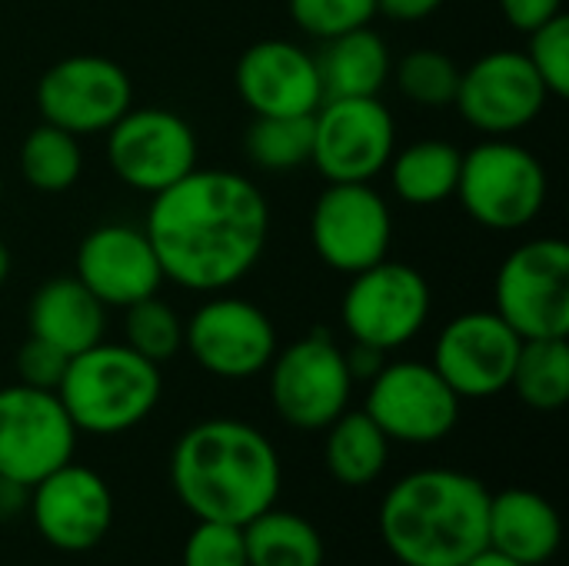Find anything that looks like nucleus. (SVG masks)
I'll list each match as a JSON object with an SVG mask.
<instances>
[{
	"label": "nucleus",
	"instance_id": "25",
	"mask_svg": "<svg viewBox=\"0 0 569 566\" xmlns=\"http://www.w3.org/2000/svg\"><path fill=\"white\" fill-rule=\"evenodd\" d=\"M460 163H463V153L453 143L417 140V143L403 147L400 153L393 150V157L387 163L390 187L410 207H433L457 193Z\"/></svg>",
	"mask_w": 569,
	"mask_h": 566
},
{
	"label": "nucleus",
	"instance_id": "17",
	"mask_svg": "<svg viewBox=\"0 0 569 566\" xmlns=\"http://www.w3.org/2000/svg\"><path fill=\"white\" fill-rule=\"evenodd\" d=\"M520 347L523 340L497 310H470L440 330L433 367L460 400H487L510 390Z\"/></svg>",
	"mask_w": 569,
	"mask_h": 566
},
{
	"label": "nucleus",
	"instance_id": "22",
	"mask_svg": "<svg viewBox=\"0 0 569 566\" xmlns=\"http://www.w3.org/2000/svg\"><path fill=\"white\" fill-rule=\"evenodd\" d=\"M27 327L30 337H40L67 357H77L103 340L107 307L77 277H53L33 290Z\"/></svg>",
	"mask_w": 569,
	"mask_h": 566
},
{
	"label": "nucleus",
	"instance_id": "32",
	"mask_svg": "<svg viewBox=\"0 0 569 566\" xmlns=\"http://www.w3.org/2000/svg\"><path fill=\"white\" fill-rule=\"evenodd\" d=\"M287 7L293 23L317 40L370 27L377 17V0H287Z\"/></svg>",
	"mask_w": 569,
	"mask_h": 566
},
{
	"label": "nucleus",
	"instance_id": "9",
	"mask_svg": "<svg viewBox=\"0 0 569 566\" xmlns=\"http://www.w3.org/2000/svg\"><path fill=\"white\" fill-rule=\"evenodd\" d=\"M397 150V123L380 97H330L313 110L310 163L327 183H370Z\"/></svg>",
	"mask_w": 569,
	"mask_h": 566
},
{
	"label": "nucleus",
	"instance_id": "40",
	"mask_svg": "<svg viewBox=\"0 0 569 566\" xmlns=\"http://www.w3.org/2000/svg\"><path fill=\"white\" fill-rule=\"evenodd\" d=\"M7 277H10V250H7V244L0 240V287H3Z\"/></svg>",
	"mask_w": 569,
	"mask_h": 566
},
{
	"label": "nucleus",
	"instance_id": "12",
	"mask_svg": "<svg viewBox=\"0 0 569 566\" xmlns=\"http://www.w3.org/2000/svg\"><path fill=\"white\" fill-rule=\"evenodd\" d=\"M77 427L53 390L27 384L0 387V477L33 487L57 467L70 464Z\"/></svg>",
	"mask_w": 569,
	"mask_h": 566
},
{
	"label": "nucleus",
	"instance_id": "13",
	"mask_svg": "<svg viewBox=\"0 0 569 566\" xmlns=\"http://www.w3.org/2000/svg\"><path fill=\"white\" fill-rule=\"evenodd\" d=\"M133 107L127 70L103 53H73L47 67L37 83V110L47 123L83 137L107 133Z\"/></svg>",
	"mask_w": 569,
	"mask_h": 566
},
{
	"label": "nucleus",
	"instance_id": "5",
	"mask_svg": "<svg viewBox=\"0 0 569 566\" xmlns=\"http://www.w3.org/2000/svg\"><path fill=\"white\" fill-rule=\"evenodd\" d=\"M453 197L487 230H523L543 214L547 170L527 147L490 137L463 153Z\"/></svg>",
	"mask_w": 569,
	"mask_h": 566
},
{
	"label": "nucleus",
	"instance_id": "16",
	"mask_svg": "<svg viewBox=\"0 0 569 566\" xmlns=\"http://www.w3.org/2000/svg\"><path fill=\"white\" fill-rule=\"evenodd\" d=\"M547 100L550 93L523 50H490L460 70L453 107L473 130L487 137H510L530 127L543 113Z\"/></svg>",
	"mask_w": 569,
	"mask_h": 566
},
{
	"label": "nucleus",
	"instance_id": "38",
	"mask_svg": "<svg viewBox=\"0 0 569 566\" xmlns=\"http://www.w3.org/2000/svg\"><path fill=\"white\" fill-rule=\"evenodd\" d=\"M343 357H347L353 380H373L380 374V367L387 364V354L377 347H367V344H353L350 350H343Z\"/></svg>",
	"mask_w": 569,
	"mask_h": 566
},
{
	"label": "nucleus",
	"instance_id": "18",
	"mask_svg": "<svg viewBox=\"0 0 569 566\" xmlns=\"http://www.w3.org/2000/svg\"><path fill=\"white\" fill-rule=\"evenodd\" d=\"M27 510L37 534L53 550L87 554L110 534L117 507L107 480L97 470L70 460L30 487Z\"/></svg>",
	"mask_w": 569,
	"mask_h": 566
},
{
	"label": "nucleus",
	"instance_id": "8",
	"mask_svg": "<svg viewBox=\"0 0 569 566\" xmlns=\"http://www.w3.org/2000/svg\"><path fill=\"white\" fill-rule=\"evenodd\" d=\"M430 284L417 267L380 260L350 277L340 320L353 344L390 354L420 337L430 320Z\"/></svg>",
	"mask_w": 569,
	"mask_h": 566
},
{
	"label": "nucleus",
	"instance_id": "35",
	"mask_svg": "<svg viewBox=\"0 0 569 566\" xmlns=\"http://www.w3.org/2000/svg\"><path fill=\"white\" fill-rule=\"evenodd\" d=\"M67 364H70V357L40 337H27L23 347L17 350V377H20V384L37 387V390L57 394V387L67 374Z\"/></svg>",
	"mask_w": 569,
	"mask_h": 566
},
{
	"label": "nucleus",
	"instance_id": "31",
	"mask_svg": "<svg viewBox=\"0 0 569 566\" xmlns=\"http://www.w3.org/2000/svg\"><path fill=\"white\" fill-rule=\"evenodd\" d=\"M123 334H127L123 344L130 350H137L140 357L153 360L157 367L167 364V360H173L183 350V320L157 294L127 307Z\"/></svg>",
	"mask_w": 569,
	"mask_h": 566
},
{
	"label": "nucleus",
	"instance_id": "10",
	"mask_svg": "<svg viewBox=\"0 0 569 566\" xmlns=\"http://www.w3.org/2000/svg\"><path fill=\"white\" fill-rule=\"evenodd\" d=\"M197 133L167 107H130L107 130V163L137 193H160L197 170Z\"/></svg>",
	"mask_w": 569,
	"mask_h": 566
},
{
	"label": "nucleus",
	"instance_id": "39",
	"mask_svg": "<svg viewBox=\"0 0 569 566\" xmlns=\"http://www.w3.org/2000/svg\"><path fill=\"white\" fill-rule=\"evenodd\" d=\"M463 566H520L517 560H510V557H503V554H497V550H490V547H483L477 557H470Z\"/></svg>",
	"mask_w": 569,
	"mask_h": 566
},
{
	"label": "nucleus",
	"instance_id": "19",
	"mask_svg": "<svg viewBox=\"0 0 569 566\" xmlns=\"http://www.w3.org/2000/svg\"><path fill=\"white\" fill-rule=\"evenodd\" d=\"M73 277L110 310H127L137 300H147L163 284V267L143 227L130 224H100L93 227L73 260Z\"/></svg>",
	"mask_w": 569,
	"mask_h": 566
},
{
	"label": "nucleus",
	"instance_id": "26",
	"mask_svg": "<svg viewBox=\"0 0 569 566\" xmlns=\"http://www.w3.org/2000/svg\"><path fill=\"white\" fill-rule=\"evenodd\" d=\"M247 566H323L327 550L320 530L293 514L267 507L250 524H243Z\"/></svg>",
	"mask_w": 569,
	"mask_h": 566
},
{
	"label": "nucleus",
	"instance_id": "24",
	"mask_svg": "<svg viewBox=\"0 0 569 566\" xmlns=\"http://www.w3.org/2000/svg\"><path fill=\"white\" fill-rule=\"evenodd\" d=\"M390 460V440L387 434L367 417V410H343L327 427L323 444V464L330 477L343 487H370L380 480Z\"/></svg>",
	"mask_w": 569,
	"mask_h": 566
},
{
	"label": "nucleus",
	"instance_id": "21",
	"mask_svg": "<svg viewBox=\"0 0 569 566\" xmlns=\"http://www.w3.org/2000/svg\"><path fill=\"white\" fill-rule=\"evenodd\" d=\"M563 524L557 507L527 487H510L490 494L487 514V547L517 560L520 566L550 564L560 550Z\"/></svg>",
	"mask_w": 569,
	"mask_h": 566
},
{
	"label": "nucleus",
	"instance_id": "20",
	"mask_svg": "<svg viewBox=\"0 0 569 566\" xmlns=\"http://www.w3.org/2000/svg\"><path fill=\"white\" fill-rule=\"evenodd\" d=\"M233 83L253 117H307L323 103L317 60L293 40L250 43L237 60Z\"/></svg>",
	"mask_w": 569,
	"mask_h": 566
},
{
	"label": "nucleus",
	"instance_id": "27",
	"mask_svg": "<svg viewBox=\"0 0 569 566\" xmlns=\"http://www.w3.org/2000/svg\"><path fill=\"white\" fill-rule=\"evenodd\" d=\"M510 390L540 414L563 410L569 400V344L567 337L523 340Z\"/></svg>",
	"mask_w": 569,
	"mask_h": 566
},
{
	"label": "nucleus",
	"instance_id": "37",
	"mask_svg": "<svg viewBox=\"0 0 569 566\" xmlns=\"http://www.w3.org/2000/svg\"><path fill=\"white\" fill-rule=\"evenodd\" d=\"M440 7H443V0H377V13H383L390 20H400V23L427 20Z\"/></svg>",
	"mask_w": 569,
	"mask_h": 566
},
{
	"label": "nucleus",
	"instance_id": "15",
	"mask_svg": "<svg viewBox=\"0 0 569 566\" xmlns=\"http://www.w3.org/2000/svg\"><path fill=\"white\" fill-rule=\"evenodd\" d=\"M183 347L220 380H247L270 367L277 354L273 320L250 300L210 297L183 324Z\"/></svg>",
	"mask_w": 569,
	"mask_h": 566
},
{
	"label": "nucleus",
	"instance_id": "28",
	"mask_svg": "<svg viewBox=\"0 0 569 566\" xmlns=\"http://www.w3.org/2000/svg\"><path fill=\"white\" fill-rule=\"evenodd\" d=\"M83 170L80 140L53 123L33 127L20 143V173L37 193H67Z\"/></svg>",
	"mask_w": 569,
	"mask_h": 566
},
{
	"label": "nucleus",
	"instance_id": "4",
	"mask_svg": "<svg viewBox=\"0 0 569 566\" xmlns=\"http://www.w3.org/2000/svg\"><path fill=\"white\" fill-rule=\"evenodd\" d=\"M160 367L127 344H93L70 357L57 397L77 434L117 437L140 427L160 404Z\"/></svg>",
	"mask_w": 569,
	"mask_h": 566
},
{
	"label": "nucleus",
	"instance_id": "34",
	"mask_svg": "<svg viewBox=\"0 0 569 566\" xmlns=\"http://www.w3.org/2000/svg\"><path fill=\"white\" fill-rule=\"evenodd\" d=\"M183 566H247L243 527L200 520L183 544Z\"/></svg>",
	"mask_w": 569,
	"mask_h": 566
},
{
	"label": "nucleus",
	"instance_id": "3",
	"mask_svg": "<svg viewBox=\"0 0 569 566\" xmlns=\"http://www.w3.org/2000/svg\"><path fill=\"white\" fill-rule=\"evenodd\" d=\"M490 490L483 480L427 467L400 477L380 504V537L403 566H463L487 547Z\"/></svg>",
	"mask_w": 569,
	"mask_h": 566
},
{
	"label": "nucleus",
	"instance_id": "14",
	"mask_svg": "<svg viewBox=\"0 0 569 566\" xmlns=\"http://www.w3.org/2000/svg\"><path fill=\"white\" fill-rule=\"evenodd\" d=\"M310 240L317 257L347 277L387 260L393 217L383 193L370 183H327L310 214Z\"/></svg>",
	"mask_w": 569,
	"mask_h": 566
},
{
	"label": "nucleus",
	"instance_id": "41",
	"mask_svg": "<svg viewBox=\"0 0 569 566\" xmlns=\"http://www.w3.org/2000/svg\"><path fill=\"white\" fill-rule=\"evenodd\" d=\"M0 190H3V187H0Z\"/></svg>",
	"mask_w": 569,
	"mask_h": 566
},
{
	"label": "nucleus",
	"instance_id": "6",
	"mask_svg": "<svg viewBox=\"0 0 569 566\" xmlns=\"http://www.w3.org/2000/svg\"><path fill=\"white\" fill-rule=\"evenodd\" d=\"M270 404L293 430H327L353 397V377L343 350L327 330H313L277 347L270 367Z\"/></svg>",
	"mask_w": 569,
	"mask_h": 566
},
{
	"label": "nucleus",
	"instance_id": "29",
	"mask_svg": "<svg viewBox=\"0 0 569 566\" xmlns=\"http://www.w3.org/2000/svg\"><path fill=\"white\" fill-rule=\"evenodd\" d=\"M313 113L307 117H253L243 133V153L267 173H290L310 163Z\"/></svg>",
	"mask_w": 569,
	"mask_h": 566
},
{
	"label": "nucleus",
	"instance_id": "7",
	"mask_svg": "<svg viewBox=\"0 0 569 566\" xmlns=\"http://www.w3.org/2000/svg\"><path fill=\"white\" fill-rule=\"evenodd\" d=\"M493 300L503 324L520 340L569 334V247L560 237H540L507 254L493 280Z\"/></svg>",
	"mask_w": 569,
	"mask_h": 566
},
{
	"label": "nucleus",
	"instance_id": "30",
	"mask_svg": "<svg viewBox=\"0 0 569 566\" xmlns=\"http://www.w3.org/2000/svg\"><path fill=\"white\" fill-rule=\"evenodd\" d=\"M400 93L420 107H450L460 87V67L450 53L437 47H417L403 53L393 67Z\"/></svg>",
	"mask_w": 569,
	"mask_h": 566
},
{
	"label": "nucleus",
	"instance_id": "23",
	"mask_svg": "<svg viewBox=\"0 0 569 566\" xmlns=\"http://www.w3.org/2000/svg\"><path fill=\"white\" fill-rule=\"evenodd\" d=\"M323 100L330 97H380L383 83L393 73V57L387 40L370 30L357 27L323 40L320 53H313Z\"/></svg>",
	"mask_w": 569,
	"mask_h": 566
},
{
	"label": "nucleus",
	"instance_id": "33",
	"mask_svg": "<svg viewBox=\"0 0 569 566\" xmlns=\"http://www.w3.org/2000/svg\"><path fill=\"white\" fill-rule=\"evenodd\" d=\"M540 73L550 97H569V17L557 13L543 27L530 30V47L523 50Z\"/></svg>",
	"mask_w": 569,
	"mask_h": 566
},
{
	"label": "nucleus",
	"instance_id": "1",
	"mask_svg": "<svg viewBox=\"0 0 569 566\" xmlns=\"http://www.w3.org/2000/svg\"><path fill=\"white\" fill-rule=\"evenodd\" d=\"M143 230L163 280L193 294H223L260 264L270 207L250 177L197 167L153 193Z\"/></svg>",
	"mask_w": 569,
	"mask_h": 566
},
{
	"label": "nucleus",
	"instance_id": "2",
	"mask_svg": "<svg viewBox=\"0 0 569 566\" xmlns=\"http://www.w3.org/2000/svg\"><path fill=\"white\" fill-rule=\"evenodd\" d=\"M170 484L197 520L243 527L277 504L283 470L267 434L243 420L213 417L187 427L177 440Z\"/></svg>",
	"mask_w": 569,
	"mask_h": 566
},
{
	"label": "nucleus",
	"instance_id": "11",
	"mask_svg": "<svg viewBox=\"0 0 569 566\" xmlns=\"http://www.w3.org/2000/svg\"><path fill=\"white\" fill-rule=\"evenodd\" d=\"M460 397L423 360L383 364L373 380H367V417L393 444H437L453 434L460 420Z\"/></svg>",
	"mask_w": 569,
	"mask_h": 566
},
{
	"label": "nucleus",
	"instance_id": "36",
	"mask_svg": "<svg viewBox=\"0 0 569 566\" xmlns=\"http://www.w3.org/2000/svg\"><path fill=\"white\" fill-rule=\"evenodd\" d=\"M500 10L507 23L520 33H530L563 13V0H500Z\"/></svg>",
	"mask_w": 569,
	"mask_h": 566
}]
</instances>
